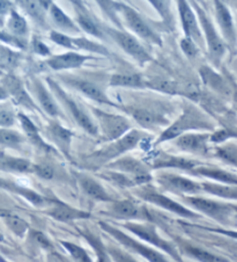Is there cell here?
Masks as SVG:
<instances>
[{
  "mask_svg": "<svg viewBox=\"0 0 237 262\" xmlns=\"http://www.w3.org/2000/svg\"><path fill=\"white\" fill-rule=\"evenodd\" d=\"M212 128L213 125L209 123V121L201 114L198 109H196L195 107H188L184 109L183 114L161 134L160 138L157 139V144L177 138L188 130Z\"/></svg>",
  "mask_w": 237,
  "mask_h": 262,
  "instance_id": "cell-1",
  "label": "cell"
},
{
  "mask_svg": "<svg viewBox=\"0 0 237 262\" xmlns=\"http://www.w3.org/2000/svg\"><path fill=\"white\" fill-rule=\"evenodd\" d=\"M111 86H120V87H135V89H139V87H144L145 85L144 80L137 73H118L112 76Z\"/></svg>",
  "mask_w": 237,
  "mask_h": 262,
  "instance_id": "cell-34",
  "label": "cell"
},
{
  "mask_svg": "<svg viewBox=\"0 0 237 262\" xmlns=\"http://www.w3.org/2000/svg\"><path fill=\"white\" fill-rule=\"evenodd\" d=\"M144 137V135L138 130H131L122 136L121 138L112 141L108 146L103 147L102 150L96 152V154L91 155L89 158L94 160V163L98 164H104L108 163L112 159L117 158L125 152L132 150L138 145Z\"/></svg>",
  "mask_w": 237,
  "mask_h": 262,
  "instance_id": "cell-5",
  "label": "cell"
},
{
  "mask_svg": "<svg viewBox=\"0 0 237 262\" xmlns=\"http://www.w3.org/2000/svg\"><path fill=\"white\" fill-rule=\"evenodd\" d=\"M78 23L80 25V27L85 30V32L89 33L91 35H94V36H102V34H101V30L100 28L96 26V24L94 23L93 20L88 17L87 15H83V14H79L78 16Z\"/></svg>",
  "mask_w": 237,
  "mask_h": 262,
  "instance_id": "cell-45",
  "label": "cell"
},
{
  "mask_svg": "<svg viewBox=\"0 0 237 262\" xmlns=\"http://www.w3.org/2000/svg\"><path fill=\"white\" fill-rule=\"evenodd\" d=\"M46 133L56 145L60 148V151L66 157H69V148H71V142L73 136L71 131L64 128L63 125L57 123V122H52L48 126Z\"/></svg>",
  "mask_w": 237,
  "mask_h": 262,
  "instance_id": "cell-26",
  "label": "cell"
},
{
  "mask_svg": "<svg viewBox=\"0 0 237 262\" xmlns=\"http://www.w3.org/2000/svg\"><path fill=\"white\" fill-rule=\"evenodd\" d=\"M20 120V123L22 125V129L26 134V137H27L28 141L33 144L35 147H37L38 150H41L42 152H45V154H56V150L51 145H49L44 139L42 138L41 134L37 129V126L35 125L30 119H28L27 116L23 114L17 115Z\"/></svg>",
  "mask_w": 237,
  "mask_h": 262,
  "instance_id": "cell-20",
  "label": "cell"
},
{
  "mask_svg": "<svg viewBox=\"0 0 237 262\" xmlns=\"http://www.w3.org/2000/svg\"><path fill=\"white\" fill-rule=\"evenodd\" d=\"M198 166V163L195 160H188L179 157L160 155L153 158L152 167L153 168H181V169H193Z\"/></svg>",
  "mask_w": 237,
  "mask_h": 262,
  "instance_id": "cell-29",
  "label": "cell"
},
{
  "mask_svg": "<svg viewBox=\"0 0 237 262\" xmlns=\"http://www.w3.org/2000/svg\"><path fill=\"white\" fill-rule=\"evenodd\" d=\"M217 13L218 21L221 26L222 32L225 33L227 37L234 38V25H232V19L229 11H228L221 3L217 2Z\"/></svg>",
  "mask_w": 237,
  "mask_h": 262,
  "instance_id": "cell-35",
  "label": "cell"
},
{
  "mask_svg": "<svg viewBox=\"0 0 237 262\" xmlns=\"http://www.w3.org/2000/svg\"><path fill=\"white\" fill-rule=\"evenodd\" d=\"M11 11V3L8 0H0V25L3 24L4 17Z\"/></svg>",
  "mask_w": 237,
  "mask_h": 262,
  "instance_id": "cell-52",
  "label": "cell"
},
{
  "mask_svg": "<svg viewBox=\"0 0 237 262\" xmlns=\"http://www.w3.org/2000/svg\"><path fill=\"white\" fill-rule=\"evenodd\" d=\"M50 13H51V17L55 21V24L61 29L66 30V32H73V33L79 32L77 26H74L72 20L69 19V17L65 14L59 7H57L56 5H52L50 8Z\"/></svg>",
  "mask_w": 237,
  "mask_h": 262,
  "instance_id": "cell-37",
  "label": "cell"
},
{
  "mask_svg": "<svg viewBox=\"0 0 237 262\" xmlns=\"http://www.w3.org/2000/svg\"><path fill=\"white\" fill-rule=\"evenodd\" d=\"M108 255L115 262H139L134 259V257L129 254V253L123 251L122 248L116 246H109L107 247Z\"/></svg>",
  "mask_w": 237,
  "mask_h": 262,
  "instance_id": "cell-44",
  "label": "cell"
},
{
  "mask_svg": "<svg viewBox=\"0 0 237 262\" xmlns=\"http://www.w3.org/2000/svg\"><path fill=\"white\" fill-rule=\"evenodd\" d=\"M7 27L10 29L13 36L15 37L26 36L28 33L27 21H26L22 16L17 14L15 11H11V16L7 23Z\"/></svg>",
  "mask_w": 237,
  "mask_h": 262,
  "instance_id": "cell-36",
  "label": "cell"
},
{
  "mask_svg": "<svg viewBox=\"0 0 237 262\" xmlns=\"http://www.w3.org/2000/svg\"><path fill=\"white\" fill-rule=\"evenodd\" d=\"M36 47H37L36 51L38 52L39 55H48V54H49V50H48L46 48H45V46L42 45V43L37 42V43H36Z\"/></svg>",
  "mask_w": 237,
  "mask_h": 262,
  "instance_id": "cell-53",
  "label": "cell"
},
{
  "mask_svg": "<svg viewBox=\"0 0 237 262\" xmlns=\"http://www.w3.org/2000/svg\"><path fill=\"white\" fill-rule=\"evenodd\" d=\"M10 95H8V93L5 90V87L4 86H0V100H5L7 99Z\"/></svg>",
  "mask_w": 237,
  "mask_h": 262,
  "instance_id": "cell-54",
  "label": "cell"
},
{
  "mask_svg": "<svg viewBox=\"0 0 237 262\" xmlns=\"http://www.w3.org/2000/svg\"><path fill=\"white\" fill-rule=\"evenodd\" d=\"M201 191H206L213 196L221 199H229L236 200L237 199V189L236 186L232 185H225L220 182H200Z\"/></svg>",
  "mask_w": 237,
  "mask_h": 262,
  "instance_id": "cell-31",
  "label": "cell"
},
{
  "mask_svg": "<svg viewBox=\"0 0 237 262\" xmlns=\"http://www.w3.org/2000/svg\"><path fill=\"white\" fill-rule=\"evenodd\" d=\"M15 113L7 104H0V128H10L15 123Z\"/></svg>",
  "mask_w": 237,
  "mask_h": 262,
  "instance_id": "cell-42",
  "label": "cell"
},
{
  "mask_svg": "<svg viewBox=\"0 0 237 262\" xmlns=\"http://www.w3.org/2000/svg\"><path fill=\"white\" fill-rule=\"evenodd\" d=\"M191 171L195 174H197V176L212 179V180H214V181L225 183V185L236 186V183H237V178L235 174L226 172V171H223V169L199 167V168H193V169H191Z\"/></svg>",
  "mask_w": 237,
  "mask_h": 262,
  "instance_id": "cell-32",
  "label": "cell"
},
{
  "mask_svg": "<svg viewBox=\"0 0 237 262\" xmlns=\"http://www.w3.org/2000/svg\"><path fill=\"white\" fill-rule=\"evenodd\" d=\"M183 250L188 255L192 256L193 259L198 260L200 262H226L222 257H219L217 255L212 254L207 251L203 250V248L192 246V245H183Z\"/></svg>",
  "mask_w": 237,
  "mask_h": 262,
  "instance_id": "cell-38",
  "label": "cell"
},
{
  "mask_svg": "<svg viewBox=\"0 0 237 262\" xmlns=\"http://www.w3.org/2000/svg\"><path fill=\"white\" fill-rule=\"evenodd\" d=\"M32 161L19 157L10 156L2 152L0 154V171L7 173H17V174H27L33 173Z\"/></svg>",
  "mask_w": 237,
  "mask_h": 262,
  "instance_id": "cell-24",
  "label": "cell"
},
{
  "mask_svg": "<svg viewBox=\"0 0 237 262\" xmlns=\"http://www.w3.org/2000/svg\"><path fill=\"white\" fill-rule=\"evenodd\" d=\"M178 7L183 24V29L184 32H185L186 37L191 38L192 41H201L200 30L198 27V24H197L196 15L193 14L190 6L187 5L185 0H178Z\"/></svg>",
  "mask_w": 237,
  "mask_h": 262,
  "instance_id": "cell-22",
  "label": "cell"
},
{
  "mask_svg": "<svg viewBox=\"0 0 237 262\" xmlns=\"http://www.w3.org/2000/svg\"><path fill=\"white\" fill-rule=\"evenodd\" d=\"M3 86L5 87L8 95H11L16 103L21 104V106L25 108L30 109V111H35V109H36L32 98H30L29 94L25 91L22 84H21V81L17 79L16 77H6L5 79H4Z\"/></svg>",
  "mask_w": 237,
  "mask_h": 262,
  "instance_id": "cell-18",
  "label": "cell"
},
{
  "mask_svg": "<svg viewBox=\"0 0 237 262\" xmlns=\"http://www.w3.org/2000/svg\"><path fill=\"white\" fill-rule=\"evenodd\" d=\"M32 238L35 243L37 244V245L48 248V247H51V244L49 242V239L45 237V234H43L42 232H38V231H33L32 232Z\"/></svg>",
  "mask_w": 237,
  "mask_h": 262,
  "instance_id": "cell-51",
  "label": "cell"
},
{
  "mask_svg": "<svg viewBox=\"0 0 237 262\" xmlns=\"http://www.w3.org/2000/svg\"><path fill=\"white\" fill-rule=\"evenodd\" d=\"M77 180L79 187H80L85 195L88 196L90 200L104 203L112 202L113 200H116L105 190L104 187L99 181H96L94 178L87 176V174H77Z\"/></svg>",
  "mask_w": 237,
  "mask_h": 262,
  "instance_id": "cell-14",
  "label": "cell"
},
{
  "mask_svg": "<svg viewBox=\"0 0 237 262\" xmlns=\"http://www.w3.org/2000/svg\"><path fill=\"white\" fill-rule=\"evenodd\" d=\"M22 4L30 15L37 21H43V8L36 0H22Z\"/></svg>",
  "mask_w": 237,
  "mask_h": 262,
  "instance_id": "cell-46",
  "label": "cell"
},
{
  "mask_svg": "<svg viewBox=\"0 0 237 262\" xmlns=\"http://www.w3.org/2000/svg\"><path fill=\"white\" fill-rule=\"evenodd\" d=\"M33 173L36 174L38 178L43 179V180L50 181L54 180L56 177V168L54 165L49 163H38L34 164Z\"/></svg>",
  "mask_w": 237,
  "mask_h": 262,
  "instance_id": "cell-41",
  "label": "cell"
},
{
  "mask_svg": "<svg viewBox=\"0 0 237 262\" xmlns=\"http://www.w3.org/2000/svg\"><path fill=\"white\" fill-rule=\"evenodd\" d=\"M230 137H235V134L231 133L229 130H220L213 134L212 136H209V142L219 144V143L226 142L227 139H229Z\"/></svg>",
  "mask_w": 237,
  "mask_h": 262,
  "instance_id": "cell-50",
  "label": "cell"
},
{
  "mask_svg": "<svg viewBox=\"0 0 237 262\" xmlns=\"http://www.w3.org/2000/svg\"><path fill=\"white\" fill-rule=\"evenodd\" d=\"M200 21L205 30L206 40H207L208 50L210 52V55H212L213 58L219 59L223 55V52H225V46H223L221 38L219 37V35L215 32L213 25L210 24V21L206 19V15L201 14Z\"/></svg>",
  "mask_w": 237,
  "mask_h": 262,
  "instance_id": "cell-28",
  "label": "cell"
},
{
  "mask_svg": "<svg viewBox=\"0 0 237 262\" xmlns=\"http://www.w3.org/2000/svg\"><path fill=\"white\" fill-rule=\"evenodd\" d=\"M176 139V146L190 154L206 155L208 152L209 135L207 134H183Z\"/></svg>",
  "mask_w": 237,
  "mask_h": 262,
  "instance_id": "cell-15",
  "label": "cell"
},
{
  "mask_svg": "<svg viewBox=\"0 0 237 262\" xmlns=\"http://www.w3.org/2000/svg\"><path fill=\"white\" fill-rule=\"evenodd\" d=\"M123 226L127 231H130L131 233L137 235V238L140 242L151 244V245L165 252L170 256H173L176 261L182 262L181 256H179L174 244L165 240L164 238H162L160 233L157 232L155 225L151 224L149 222H126Z\"/></svg>",
  "mask_w": 237,
  "mask_h": 262,
  "instance_id": "cell-2",
  "label": "cell"
},
{
  "mask_svg": "<svg viewBox=\"0 0 237 262\" xmlns=\"http://www.w3.org/2000/svg\"><path fill=\"white\" fill-rule=\"evenodd\" d=\"M0 220L19 238H23L29 230V224L25 218L8 209H0Z\"/></svg>",
  "mask_w": 237,
  "mask_h": 262,
  "instance_id": "cell-27",
  "label": "cell"
},
{
  "mask_svg": "<svg viewBox=\"0 0 237 262\" xmlns=\"http://www.w3.org/2000/svg\"><path fill=\"white\" fill-rule=\"evenodd\" d=\"M181 47L184 51V54L191 58L195 57V56L197 55V52H198V49H197L195 42H193L191 38H188V37H185L184 40H182Z\"/></svg>",
  "mask_w": 237,
  "mask_h": 262,
  "instance_id": "cell-49",
  "label": "cell"
},
{
  "mask_svg": "<svg viewBox=\"0 0 237 262\" xmlns=\"http://www.w3.org/2000/svg\"><path fill=\"white\" fill-rule=\"evenodd\" d=\"M100 226L105 231V232L110 234L112 238H115L118 243L124 245L126 248H129L130 251L141 255L148 262H169L167 260V257L163 254H161L159 251L155 250L154 247H149L147 245H145L143 242L132 238L131 235L123 232L122 230L115 228V226L109 224V223L100 222Z\"/></svg>",
  "mask_w": 237,
  "mask_h": 262,
  "instance_id": "cell-4",
  "label": "cell"
},
{
  "mask_svg": "<svg viewBox=\"0 0 237 262\" xmlns=\"http://www.w3.org/2000/svg\"><path fill=\"white\" fill-rule=\"evenodd\" d=\"M218 155L220 156L223 160L229 161V163L234 166L236 165V146L235 145L223 147V148H220V150L218 148Z\"/></svg>",
  "mask_w": 237,
  "mask_h": 262,
  "instance_id": "cell-47",
  "label": "cell"
},
{
  "mask_svg": "<svg viewBox=\"0 0 237 262\" xmlns=\"http://www.w3.org/2000/svg\"><path fill=\"white\" fill-rule=\"evenodd\" d=\"M108 32L113 40L118 43V46L130 56H132L134 59H137L139 63L143 64L152 59L148 52L144 49V47L140 45L138 40H135L132 35L113 29H108Z\"/></svg>",
  "mask_w": 237,
  "mask_h": 262,
  "instance_id": "cell-12",
  "label": "cell"
},
{
  "mask_svg": "<svg viewBox=\"0 0 237 262\" xmlns=\"http://www.w3.org/2000/svg\"><path fill=\"white\" fill-rule=\"evenodd\" d=\"M146 86L151 87V89L157 90V91L164 92V93H170V94L177 93V87H176V85H175V82L165 80V79H155V80L148 81Z\"/></svg>",
  "mask_w": 237,
  "mask_h": 262,
  "instance_id": "cell-43",
  "label": "cell"
},
{
  "mask_svg": "<svg viewBox=\"0 0 237 262\" xmlns=\"http://www.w3.org/2000/svg\"><path fill=\"white\" fill-rule=\"evenodd\" d=\"M3 242H5V237H4L2 231H0V243H3Z\"/></svg>",
  "mask_w": 237,
  "mask_h": 262,
  "instance_id": "cell-55",
  "label": "cell"
},
{
  "mask_svg": "<svg viewBox=\"0 0 237 262\" xmlns=\"http://www.w3.org/2000/svg\"><path fill=\"white\" fill-rule=\"evenodd\" d=\"M0 188L11 191V193L16 194L17 196H21V198L26 199L28 202L33 205H36V207H46L54 201L52 199H46L45 196L41 195L34 189L26 188V187L17 185L15 182L8 181L7 179L0 178Z\"/></svg>",
  "mask_w": 237,
  "mask_h": 262,
  "instance_id": "cell-16",
  "label": "cell"
},
{
  "mask_svg": "<svg viewBox=\"0 0 237 262\" xmlns=\"http://www.w3.org/2000/svg\"><path fill=\"white\" fill-rule=\"evenodd\" d=\"M34 90H35V92H36L39 104H41V107L44 109V112L46 113V114L50 115L51 117L59 116L60 112H59L58 106H57V103L54 100V98L51 97V94L48 92L45 87L42 85L41 81H38V80L34 81Z\"/></svg>",
  "mask_w": 237,
  "mask_h": 262,
  "instance_id": "cell-30",
  "label": "cell"
},
{
  "mask_svg": "<svg viewBox=\"0 0 237 262\" xmlns=\"http://www.w3.org/2000/svg\"><path fill=\"white\" fill-rule=\"evenodd\" d=\"M135 195L144 200L145 202H148L156 207H160L164 209L167 211H170L175 213V215L181 216L184 218H198L199 213L195 212L191 209H187L185 205L176 202L173 199L168 198V196L163 195L162 193H159L155 189L151 188V187L145 186L143 188L138 189L135 191Z\"/></svg>",
  "mask_w": 237,
  "mask_h": 262,
  "instance_id": "cell-6",
  "label": "cell"
},
{
  "mask_svg": "<svg viewBox=\"0 0 237 262\" xmlns=\"http://www.w3.org/2000/svg\"><path fill=\"white\" fill-rule=\"evenodd\" d=\"M50 38L54 42H56L57 45L65 47V48H69V49H73L72 40H71L72 37H68V36H66V35L58 33V32H51Z\"/></svg>",
  "mask_w": 237,
  "mask_h": 262,
  "instance_id": "cell-48",
  "label": "cell"
},
{
  "mask_svg": "<svg viewBox=\"0 0 237 262\" xmlns=\"http://www.w3.org/2000/svg\"><path fill=\"white\" fill-rule=\"evenodd\" d=\"M83 237L86 238L87 242H88L91 247L94 248L95 252L98 253L99 256V262H108V252L107 248L104 247L103 243L101 242L99 237H96V234L89 232V231H81Z\"/></svg>",
  "mask_w": 237,
  "mask_h": 262,
  "instance_id": "cell-39",
  "label": "cell"
},
{
  "mask_svg": "<svg viewBox=\"0 0 237 262\" xmlns=\"http://www.w3.org/2000/svg\"><path fill=\"white\" fill-rule=\"evenodd\" d=\"M87 59H90L89 56L80 55L77 52H67L64 55L52 56L51 58L46 60V64L54 70H66V69H76L81 67Z\"/></svg>",
  "mask_w": 237,
  "mask_h": 262,
  "instance_id": "cell-25",
  "label": "cell"
},
{
  "mask_svg": "<svg viewBox=\"0 0 237 262\" xmlns=\"http://www.w3.org/2000/svg\"><path fill=\"white\" fill-rule=\"evenodd\" d=\"M49 84L51 86L52 91H54L57 94V97H58L61 101L64 102L65 106H66L68 112L71 113V115L73 116V119L76 120L77 123L80 125L83 130H86L88 134L98 135V133H99L98 125H96L93 122V120H91L90 117L87 115V113L83 111V109L79 106V104L74 101L71 97H69V95L65 93V92L61 90L60 87L56 84V82L49 79Z\"/></svg>",
  "mask_w": 237,
  "mask_h": 262,
  "instance_id": "cell-9",
  "label": "cell"
},
{
  "mask_svg": "<svg viewBox=\"0 0 237 262\" xmlns=\"http://www.w3.org/2000/svg\"><path fill=\"white\" fill-rule=\"evenodd\" d=\"M94 112L99 119L104 141H116L124 136L127 131H130V123L125 117L109 114V113L98 111V109H94Z\"/></svg>",
  "mask_w": 237,
  "mask_h": 262,
  "instance_id": "cell-8",
  "label": "cell"
},
{
  "mask_svg": "<svg viewBox=\"0 0 237 262\" xmlns=\"http://www.w3.org/2000/svg\"><path fill=\"white\" fill-rule=\"evenodd\" d=\"M182 199L183 202L188 207L221 223L227 222L236 212L235 204L219 202V201L201 198L198 195H183Z\"/></svg>",
  "mask_w": 237,
  "mask_h": 262,
  "instance_id": "cell-3",
  "label": "cell"
},
{
  "mask_svg": "<svg viewBox=\"0 0 237 262\" xmlns=\"http://www.w3.org/2000/svg\"><path fill=\"white\" fill-rule=\"evenodd\" d=\"M101 178L105 179V180L113 183L118 187H123V188H134V187L145 186L146 183L152 180L153 177H133L129 176V174L121 173L117 171H110L107 173H103L100 176Z\"/></svg>",
  "mask_w": 237,
  "mask_h": 262,
  "instance_id": "cell-21",
  "label": "cell"
},
{
  "mask_svg": "<svg viewBox=\"0 0 237 262\" xmlns=\"http://www.w3.org/2000/svg\"><path fill=\"white\" fill-rule=\"evenodd\" d=\"M109 168L113 169V171L121 172L129 174V176L133 177H149L148 167L141 161H139L134 158H130V157H126V158L118 159L113 161L112 164L108 166Z\"/></svg>",
  "mask_w": 237,
  "mask_h": 262,
  "instance_id": "cell-23",
  "label": "cell"
},
{
  "mask_svg": "<svg viewBox=\"0 0 237 262\" xmlns=\"http://www.w3.org/2000/svg\"><path fill=\"white\" fill-rule=\"evenodd\" d=\"M125 112L129 113L134 121L143 128L154 129L168 123V120L157 109L153 111V109L147 107H129L125 109Z\"/></svg>",
  "mask_w": 237,
  "mask_h": 262,
  "instance_id": "cell-13",
  "label": "cell"
},
{
  "mask_svg": "<svg viewBox=\"0 0 237 262\" xmlns=\"http://www.w3.org/2000/svg\"><path fill=\"white\" fill-rule=\"evenodd\" d=\"M60 244L66 248V251L71 254L76 262H93L88 253L83 250L81 246H78L76 244L69 242H60Z\"/></svg>",
  "mask_w": 237,
  "mask_h": 262,
  "instance_id": "cell-40",
  "label": "cell"
},
{
  "mask_svg": "<svg viewBox=\"0 0 237 262\" xmlns=\"http://www.w3.org/2000/svg\"><path fill=\"white\" fill-rule=\"evenodd\" d=\"M66 81L72 87H74V89L78 90L79 92H81L82 94L86 95V97L94 100V101H98L103 104H109V106H113V107L117 106L116 103H113L111 100L105 95L102 89L99 87L98 85H95L94 82L83 80V79H68Z\"/></svg>",
  "mask_w": 237,
  "mask_h": 262,
  "instance_id": "cell-19",
  "label": "cell"
},
{
  "mask_svg": "<svg viewBox=\"0 0 237 262\" xmlns=\"http://www.w3.org/2000/svg\"><path fill=\"white\" fill-rule=\"evenodd\" d=\"M123 12H124V16L127 25H129V27L132 29L134 33H137L140 37L145 38V40L161 45L160 37L157 36V35L151 29V27H149L141 17L139 16L138 13H135L129 7H123Z\"/></svg>",
  "mask_w": 237,
  "mask_h": 262,
  "instance_id": "cell-17",
  "label": "cell"
},
{
  "mask_svg": "<svg viewBox=\"0 0 237 262\" xmlns=\"http://www.w3.org/2000/svg\"><path fill=\"white\" fill-rule=\"evenodd\" d=\"M49 205L50 207L48 208L46 210H44V213L51 217L52 220L58 222L68 223L74 221L88 220V218L91 217L90 212L71 207V205L61 202V201L56 199L52 201Z\"/></svg>",
  "mask_w": 237,
  "mask_h": 262,
  "instance_id": "cell-11",
  "label": "cell"
},
{
  "mask_svg": "<svg viewBox=\"0 0 237 262\" xmlns=\"http://www.w3.org/2000/svg\"><path fill=\"white\" fill-rule=\"evenodd\" d=\"M156 180L162 188L179 195H198L201 191L200 182H196L177 174H160Z\"/></svg>",
  "mask_w": 237,
  "mask_h": 262,
  "instance_id": "cell-10",
  "label": "cell"
},
{
  "mask_svg": "<svg viewBox=\"0 0 237 262\" xmlns=\"http://www.w3.org/2000/svg\"><path fill=\"white\" fill-rule=\"evenodd\" d=\"M108 216L121 221H139V222H151L152 218L146 208L140 207L132 200H113L109 202V208L107 210Z\"/></svg>",
  "mask_w": 237,
  "mask_h": 262,
  "instance_id": "cell-7",
  "label": "cell"
},
{
  "mask_svg": "<svg viewBox=\"0 0 237 262\" xmlns=\"http://www.w3.org/2000/svg\"><path fill=\"white\" fill-rule=\"evenodd\" d=\"M25 143V137L20 133L10 128H0V145L20 150Z\"/></svg>",
  "mask_w": 237,
  "mask_h": 262,
  "instance_id": "cell-33",
  "label": "cell"
}]
</instances>
